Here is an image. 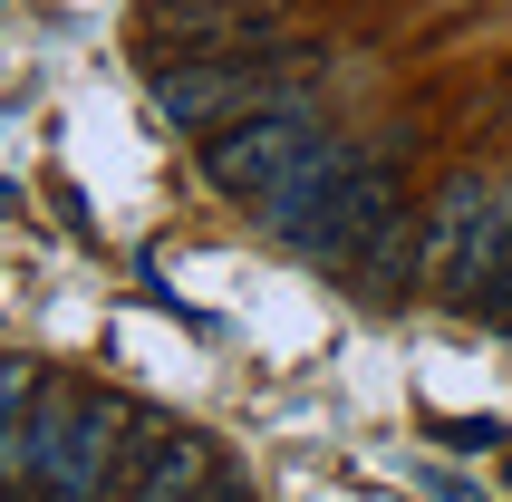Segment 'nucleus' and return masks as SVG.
I'll list each match as a JSON object with an SVG mask.
<instances>
[{"mask_svg":"<svg viewBox=\"0 0 512 502\" xmlns=\"http://www.w3.org/2000/svg\"><path fill=\"white\" fill-rule=\"evenodd\" d=\"M387 194H397V165H387V155H348V145L329 136L281 194L261 203V223H271V242L300 251V261L348 271V251L368 242V223L387 213Z\"/></svg>","mask_w":512,"mask_h":502,"instance_id":"1","label":"nucleus"},{"mask_svg":"<svg viewBox=\"0 0 512 502\" xmlns=\"http://www.w3.org/2000/svg\"><path fill=\"white\" fill-rule=\"evenodd\" d=\"M126 425H136V406H116V396H39V416H29V502H107Z\"/></svg>","mask_w":512,"mask_h":502,"instance_id":"2","label":"nucleus"},{"mask_svg":"<svg viewBox=\"0 0 512 502\" xmlns=\"http://www.w3.org/2000/svg\"><path fill=\"white\" fill-rule=\"evenodd\" d=\"M319 145H329V126H319V107H300V97H281V107H261V116H232V126H213L203 136V184L223 203H271L290 184V174L310 165Z\"/></svg>","mask_w":512,"mask_h":502,"instance_id":"3","label":"nucleus"},{"mask_svg":"<svg viewBox=\"0 0 512 502\" xmlns=\"http://www.w3.org/2000/svg\"><path fill=\"white\" fill-rule=\"evenodd\" d=\"M213 474H223V454L203 445V435H184V425H155V416H136V425H126V445H116L107 502H194Z\"/></svg>","mask_w":512,"mask_h":502,"instance_id":"4","label":"nucleus"},{"mask_svg":"<svg viewBox=\"0 0 512 502\" xmlns=\"http://www.w3.org/2000/svg\"><path fill=\"white\" fill-rule=\"evenodd\" d=\"M455 454H503V425H484V416H455V425H435Z\"/></svg>","mask_w":512,"mask_h":502,"instance_id":"5","label":"nucleus"},{"mask_svg":"<svg viewBox=\"0 0 512 502\" xmlns=\"http://www.w3.org/2000/svg\"><path fill=\"white\" fill-rule=\"evenodd\" d=\"M194 502H242V483H232V474H213V483H203Z\"/></svg>","mask_w":512,"mask_h":502,"instance_id":"6","label":"nucleus"},{"mask_svg":"<svg viewBox=\"0 0 512 502\" xmlns=\"http://www.w3.org/2000/svg\"><path fill=\"white\" fill-rule=\"evenodd\" d=\"M503 483H512V454H503Z\"/></svg>","mask_w":512,"mask_h":502,"instance_id":"7","label":"nucleus"}]
</instances>
